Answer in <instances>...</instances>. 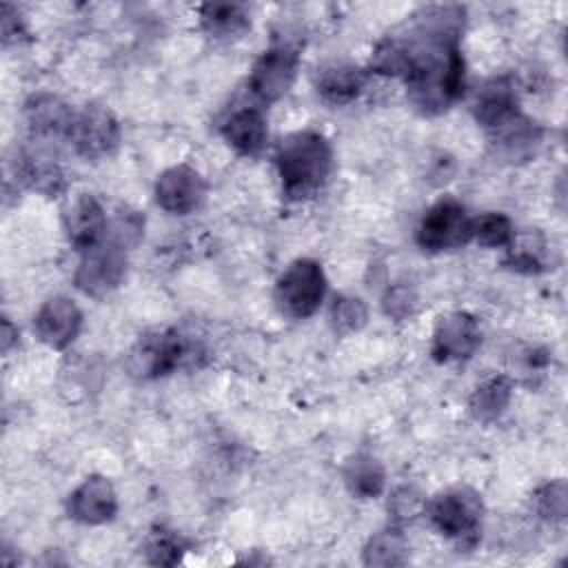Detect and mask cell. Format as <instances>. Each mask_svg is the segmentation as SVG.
Listing matches in <instances>:
<instances>
[{"mask_svg": "<svg viewBox=\"0 0 568 568\" xmlns=\"http://www.w3.org/2000/svg\"><path fill=\"white\" fill-rule=\"evenodd\" d=\"M406 29L386 36L371 55V71L402 78L408 100L424 115L450 109L466 89L459 49L466 9L430 4L410 16Z\"/></svg>", "mask_w": 568, "mask_h": 568, "instance_id": "obj_1", "label": "cell"}, {"mask_svg": "<svg viewBox=\"0 0 568 568\" xmlns=\"http://www.w3.org/2000/svg\"><path fill=\"white\" fill-rule=\"evenodd\" d=\"M275 166L286 200L302 202L326 184L333 169V151L322 133L295 131L277 144Z\"/></svg>", "mask_w": 568, "mask_h": 568, "instance_id": "obj_2", "label": "cell"}, {"mask_svg": "<svg viewBox=\"0 0 568 568\" xmlns=\"http://www.w3.org/2000/svg\"><path fill=\"white\" fill-rule=\"evenodd\" d=\"M424 510L433 526L448 539H455L459 548H473L477 544L484 506L475 490L448 488L426 501Z\"/></svg>", "mask_w": 568, "mask_h": 568, "instance_id": "obj_3", "label": "cell"}, {"mask_svg": "<svg viewBox=\"0 0 568 568\" xmlns=\"http://www.w3.org/2000/svg\"><path fill=\"white\" fill-rule=\"evenodd\" d=\"M326 293V275L320 262L302 257L288 264V268L277 277L273 300L282 315L291 320L311 317Z\"/></svg>", "mask_w": 568, "mask_h": 568, "instance_id": "obj_4", "label": "cell"}, {"mask_svg": "<svg viewBox=\"0 0 568 568\" xmlns=\"http://www.w3.org/2000/svg\"><path fill=\"white\" fill-rule=\"evenodd\" d=\"M197 353L200 348L173 328L149 333L131 351V371L140 377H162L184 364H193Z\"/></svg>", "mask_w": 568, "mask_h": 568, "instance_id": "obj_5", "label": "cell"}, {"mask_svg": "<svg viewBox=\"0 0 568 568\" xmlns=\"http://www.w3.org/2000/svg\"><path fill=\"white\" fill-rule=\"evenodd\" d=\"M473 240V217L455 197L437 200L417 226V244L424 251H453Z\"/></svg>", "mask_w": 568, "mask_h": 568, "instance_id": "obj_6", "label": "cell"}, {"mask_svg": "<svg viewBox=\"0 0 568 568\" xmlns=\"http://www.w3.org/2000/svg\"><path fill=\"white\" fill-rule=\"evenodd\" d=\"M300 67V47L288 42H277L268 47L253 64L246 87L248 93L262 102H277L291 89Z\"/></svg>", "mask_w": 568, "mask_h": 568, "instance_id": "obj_7", "label": "cell"}, {"mask_svg": "<svg viewBox=\"0 0 568 568\" xmlns=\"http://www.w3.org/2000/svg\"><path fill=\"white\" fill-rule=\"evenodd\" d=\"M126 275V255L124 248L115 246L106 237L82 253V260L75 268V286L91 297H104L115 291Z\"/></svg>", "mask_w": 568, "mask_h": 568, "instance_id": "obj_8", "label": "cell"}, {"mask_svg": "<svg viewBox=\"0 0 568 568\" xmlns=\"http://www.w3.org/2000/svg\"><path fill=\"white\" fill-rule=\"evenodd\" d=\"M69 142L73 144L75 153L87 160H100L120 142V124L115 115L98 104L84 106L80 113H75Z\"/></svg>", "mask_w": 568, "mask_h": 568, "instance_id": "obj_9", "label": "cell"}, {"mask_svg": "<svg viewBox=\"0 0 568 568\" xmlns=\"http://www.w3.org/2000/svg\"><path fill=\"white\" fill-rule=\"evenodd\" d=\"M155 202L160 209L173 215H189L193 213L206 197V182L204 178L186 166L178 164L166 169L155 182Z\"/></svg>", "mask_w": 568, "mask_h": 568, "instance_id": "obj_10", "label": "cell"}, {"mask_svg": "<svg viewBox=\"0 0 568 568\" xmlns=\"http://www.w3.org/2000/svg\"><path fill=\"white\" fill-rule=\"evenodd\" d=\"M481 344L479 322L470 313H448L439 317L433 333L430 355L437 362H462L473 357Z\"/></svg>", "mask_w": 568, "mask_h": 568, "instance_id": "obj_11", "label": "cell"}, {"mask_svg": "<svg viewBox=\"0 0 568 568\" xmlns=\"http://www.w3.org/2000/svg\"><path fill=\"white\" fill-rule=\"evenodd\" d=\"M67 513L71 519L98 526L106 524L118 513V495L113 484L102 475L87 477L67 501Z\"/></svg>", "mask_w": 568, "mask_h": 568, "instance_id": "obj_12", "label": "cell"}, {"mask_svg": "<svg viewBox=\"0 0 568 568\" xmlns=\"http://www.w3.org/2000/svg\"><path fill=\"white\" fill-rule=\"evenodd\" d=\"M473 113H475V120L488 133L497 131L499 126H504L506 122L517 118L521 111H519V98H517L513 78L499 75V78L484 82L481 89H477V93H475Z\"/></svg>", "mask_w": 568, "mask_h": 568, "instance_id": "obj_13", "label": "cell"}, {"mask_svg": "<svg viewBox=\"0 0 568 568\" xmlns=\"http://www.w3.org/2000/svg\"><path fill=\"white\" fill-rule=\"evenodd\" d=\"M24 120L33 142H51L71 133L75 113L73 109L51 93L31 95L24 104Z\"/></svg>", "mask_w": 568, "mask_h": 568, "instance_id": "obj_14", "label": "cell"}, {"mask_svg": "<svg viewBox=\"0 0 568 568\" xmlns=\"http://www.w3.org/2000/svg\"><path fill=\"white\" fill-rule=\"evenodd\" d=\"M36 335L51 348H67L82 328L78 304L64 295L47 300L33 320Z\"/></svg>", "mask_w": 568, "mask_h": 568, "instance_id": "obj_15", "label": "cell"}, {"mask_svg": "<svg viewBox=\"0 0 568 568\" xmlns=\"http://www.w3.org/2000/svg\"><path fill=\"white\" fill-rule=\"evenodd\" d=\"M64 233L67 240L78 248V251H89L98 246L106 237V213L102 204L93 195H78L64 211L62 215Z\"/></svg>", "mask_w": 568, "mask_h": 568, "instance_id": "obj_16", "label": "cell"}, {"mask_svg": "<svg viewBox=\"0 0 568 568\" xmlns=\"http://www.w3.org/2000/svg\"><path fill=\"white\" fill-rule=\"evenodd\" d=\"M220 133L242 155H257L268 140L266 118L260 106H242L233 111L222 122Z\"/></svg>", "mask_w": 568, "mask_h": 568, "instance_id": "obj_17", "label": "cell"}, {"mask_svg": "<svg viewBox=\"0 0 568 568\" xmlns=\"http://www.w3.org/2000/svg\"><path fill=\"white\" fill-rule=\"evenodd\" d=\"M368 71L355 64H331L317 73L315 89L328 104H348L366 87Z\"/></svg>", "mask_w": 568, "mask_h": 568, "instance_id": "obj_18", "label": "cell"}, {"mask_svg": "<svg viewBox=\"0 0 568 568\" xmlns=\"http://www.w3.org/2000/svg\"><path fill=\"white\" fill-rule=\"evenodd\" d=\"M16 178L44 195H55L64 186V175L58 162L44 149L22 151L16 160Z\"/></svg>", "mask_w": 568, "mask_h": 568, "instance_id": "obj_19", "label": "cell"}, {"mask_svg": "<svg viewBox=\"0 0 568 568\" xmlns=\"http://www.w3.org/2000/svg\"><path fill=\"white\" fill-rule=\"evenodd\" d=\"M200 24L213 38H235L251 27V20L244 4L209 2L200 9Z\"/></svg>", "mask_w": 568, "mask_h": 568, "instance_id": "obj_20", "label": "cell"}, {"mask_svg": "<svg viewBox=\"0 0 568 568\" xmlns=\"http://www.w3.org/2000/svg\"><path fill=\"white\" fill-rule=\"evenodd\" d=\"M348 490L359 499H373L384 490V468L382 464L366 453L351 457L342 470Z\"/></svg>", "mask_w": 568, "mask_h": 568, "instance_id": "obj_21", "label": "cell"}, {"mask_svg": "<svg viewBox=\"0 0 568 568\" xmlns=\"http://www.w3.org/2000/svg\"><path fill=\"white\" fill-rule=\"evenodd\" d=\"M510 395H513V382L510 377L506 375H495L490 379H486L484 384H479L475 388V393L470 395V413L475 419L479 422H493L497 419L508 402H510Z\"/></svg>", "mask_w": 568, "mask_h": 568, "instance_id": "obj_22", "label": "cell"}, {"mask_svg": "<svg viewBox=\"0 0 568 568\" xmlns=\"http://www.w3.org/2000/svg\"><path fill=\"white\" fill-rule=\"evenodd\" d=\"M490 140L508 158H524L539 142V129L535 126V122H530L519 113L517 118H513L510 122L493 131Z\"/></svg>", "mask_w": 568, "mask_h": 568, "instance_id": "obj_23", "label": "cell"}, {"mask_svg": "<svg viewBox=\"0 0 568 568\" xmlns=\"http://www.w3.org/2000/svg\"><path fill=\"white\" fill-rule=\"evenodd\" d=\"M406 561H408V544L397 528H386L373 535L364 548L366 566H402Z\"/></svg>", "mask_w": 568, "mask_h": 568, "instance_id": "obj_24", "label": "cell"}, {"mask_svg": "<svg viewBox=\"0 0 568 568\" xmlns=\"http://www.w3.org/2000/svg\"><path fill=\"white\" fill-rule=\"evenodd\" d=\"M473 240L486 248H501L515 240V226L504 213H484L473 217Z\"/></svg>", "mask_w": 568, "mask_h": 568, "instance_id": "obj_25", "label": "cell"}, {"mask_svg": "<svg viewBox=\"0 0 568 568\" xmlns=\"http://www.w3.org/2000/svg\"><path fill=\"white\" fill-rule=\"evenodd\" d=\"M186 550L180 535L166 528H155L146 539V557L155 566H175Z\"/></svg>", "mask_w": 568, "mask_h": 568, "instance_id": "obj_26", "label": "cell"}, {"mask_svg": "<svg viewBox=\"0 0 568 568\" xmlns=\"http://www.w3.org/2000/svg\"><path fill=\"white\" fill-rule=\"evenodd\" d=\"M366 320H368V308L359 297H351V295L335 297L331 306V324L335 333L339 335L355 333L366 324Z\"/></svg>", "mask_w": 568, "mask_h": 568, "instance_id": "obj_27", "label": "cell"}, {"mask_svg": "<svg viewBox=\"0 0 568 568\" xmlns=\"http://www.w3.org/2000/svg\"><path fill=\"white\" fill-rule=\"evenodd\" d=\"M142 231H144V217L138 211L120 209L106 226V240L126 251L140 242Z\"/></svg>", "mask_w": 568, "mask_h": 568, "instance_id": "obj_28", "label": "cell"}, {"mask_svg": "<svg viewBox=\"0 0 568 568\" xmlns=\"http://www.w3.org/2000/svg\"><path fill=\"white\" fill-rule=\"evenodd\" d=\"M535 510L548 521H561L568 510V488L564 479L550 481L535 493Z\"/></svg>", "mask_w": 568, "mask_h": 568, "instance_id": "obj_29", "label": "cell"}, {"mask_svg": "<svg viewBox=\"0 0 568 568\" xmlns=\"http://www.w3.org/2000/svg\"><path fill=\"white\" fill-rule=\"evenodd\" d=\"M426 508V499L424 495L415 488V486H399L393 497L388 499V513L397 519V521H410L415 519L419 513H424Z\"/></svg>", "mask_w": 568, "mask_h": 568, "instance_id": "obj_30", "label": "cell"}, {"mask_svg": "<svg viewBox=\"0 0 568 568\" xmlns=\"http://www.w3.org/2000/svg\"><path fill=\"white\" fill-rule=\"evenodd\" d=\"M417 306V295L408 286H393L384 297V313L393 320L408 317Z\"/></svg>", "mask_w": 568, "mask_h": 568, "instance_id": "obj_31", "label": "cell"}, {"mask_svg": "<svg viewBox=\"0 0 568 568\" xmlns=\"http://www.w3.org/2000/svg\"><path fill=\"white\" fill-rule=\"evenodd\" d=\"M24 36V24L20 20V13L16 7L4 4L2 7V40L9 42H18V38Z\"/></svg>", "mask_w": 568, "mask_h": 568, "instance_id": "obj_32", "label": "cell"}, {"mask_svg": "<svg viewBox=\"0 0 568 568\" xmlns=\"http://www.w3.org/2000/svg\"><path fill=\"white\" fill-rule=\"evenodd\" d=\"M13 337H18V331L13 333V326H11V322L4 317V322H2V351H4V353L11 348V342H13Z\"/></svg>", "mask_w": 568, "mask_h": 568, "instance_id": "obj_33", "label": "cell"}]
</instances>
